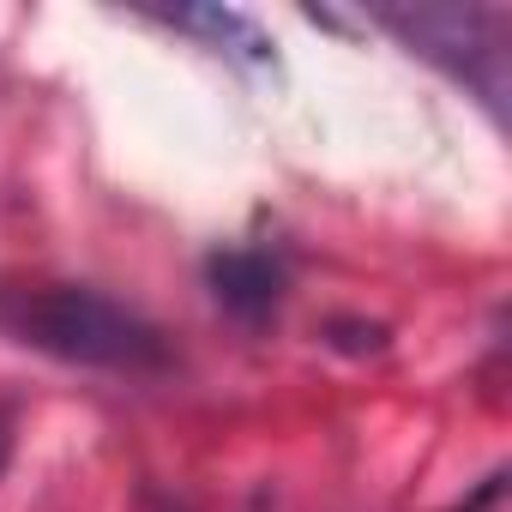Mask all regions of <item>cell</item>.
I'll use <instances>...</instances> for the list:
<instances>
[{
  "label": "cell",
  "instance_id": "6da1fadb",
  "mask_svg": "<svg viewBox=\"0 0 512 512\" xmlns=\"http://www.w3.org/2000/svg\"><path fill=\"white\" fill-rule=\"evenodd\" d=\"M0 332L25 350H43L73 368H109V374H151L169 362L163 332L133 314L127 302L91 290V284H49V278H0Z\"/></svg>",
  "mask_w": 512,
  "mask_h": 512
},
{
  "label": "cell",
  "instance_id": "7a4b0ae2",
  "mask_svg": "<svg viewBox=\"0 0 512 512\" xmlns=\"http://www.w3.org/2000/svg\"><path fill=\"white\" fill-rule=\"evenodd\" d=\"M374 25L392 31L410 55L446 67L494 115L506 109V13H488V7H380Z\"/></svg>",
  "mask_w": 512,
  "mask_h": 512
},
{
  "label": "cell",
  "instance_id": "3957f363",
  "mask_svg": "<svg viewBox=\"0 0 512 512\" xmlns=\"http://www.w3.org/2000/svg\"><path fill=\"white\" fill-rule=\"evenodd\" d=\"M205 290L211 302L241 320V326H266L278 320L284 308V290H290V272L272 247H217L205 260Z\"/></svg>",
  "mask_w": 512,
  "mask_h": 512
},
{
  "label": "cell",
  "instance_id": "277c9868",
  "mask_svg": "<svg viewBox=\"0 0 512 512\" xmlns=\"http://www.w3.org/2000/svg\"><path fill=\"white\" fill-rule=\"evenodd\" d=\"M163 25L193 31V37H205L211 49H223V55L247 61V67H278L272 37L253 25L247 13H235V7H175V13H163Z\"/></svg>",
  "mask_w": 512,
  "mask_h": 512
},
{
  "label": "cell",
  "instance_id": "5b68a950",
  "mask_svg": "<svg viewBox=\"0 0 512 512\" xmlns=\"http://www.w3.org/2000/svg\"><path fill=\"white\" fill-rule=\"evenodd\" d=\"M326 344L332 350H350V356H380L386 350V326H374V320H332L326 326Z\"/></svg>",
  "mask_w": 512,
  "mask_h": 512
},
{
  "label": "cell",
  "instance_id": "8992f818",
  "mask_svg": "<svg viewBox=\"0 0 512 512\" xmlns=\"http://www.w3.org/2000/svg\"><path fill=\"white\" fill-rule=\"evenodd\" d=\"M500 482H506V470H494V476H482V488H476L470 500H458L452 512H488V506L500 500Z\"/></svg>",
  "mask_w": 512,
  "mask_h": 512
},
{
  "label": "cell",
  "instance_id": "52a82bcc",
  "mask_svg": "<svg viewBox=\"0 0 512 512\" xmlns=\"http://www.w3.org/2000/svg\"><path fill=\"white\" fill-rule=\"evenodd\" d=\"M7 464H13V410L0 404V476H7Z\"/></svg>",
  "mask_w": 512,
  "mask_h": 512
}]
</instances>
